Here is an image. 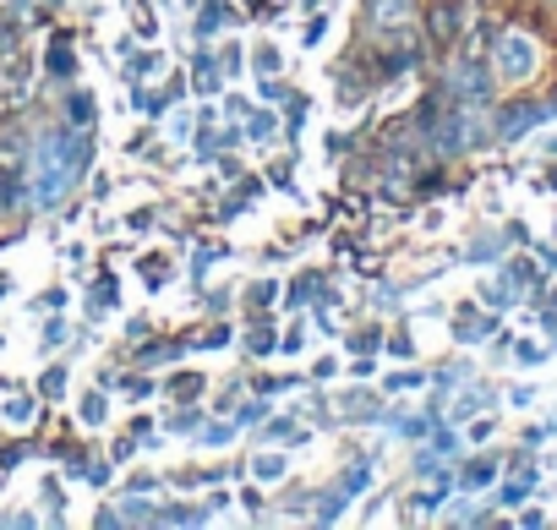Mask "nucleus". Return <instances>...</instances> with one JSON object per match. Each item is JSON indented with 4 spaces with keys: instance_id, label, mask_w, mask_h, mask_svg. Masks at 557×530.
<instances>
[{
    "instance_id": "nucleus-1",
    "label": "nucleus",
    "mask_w": 557,
    "mask_h": 530,
    "mask_svg": "<svg viewBox=\"0 0 557 530\" xmlns=\"http://www.w3.org/2000/svg\"><path fill=\"white\" fill-rule=\"evenodd\" d=\"M426 34H432V45H454V34H459L454 0H432V7H426Z\"/></svg>"
}]
</instances>
